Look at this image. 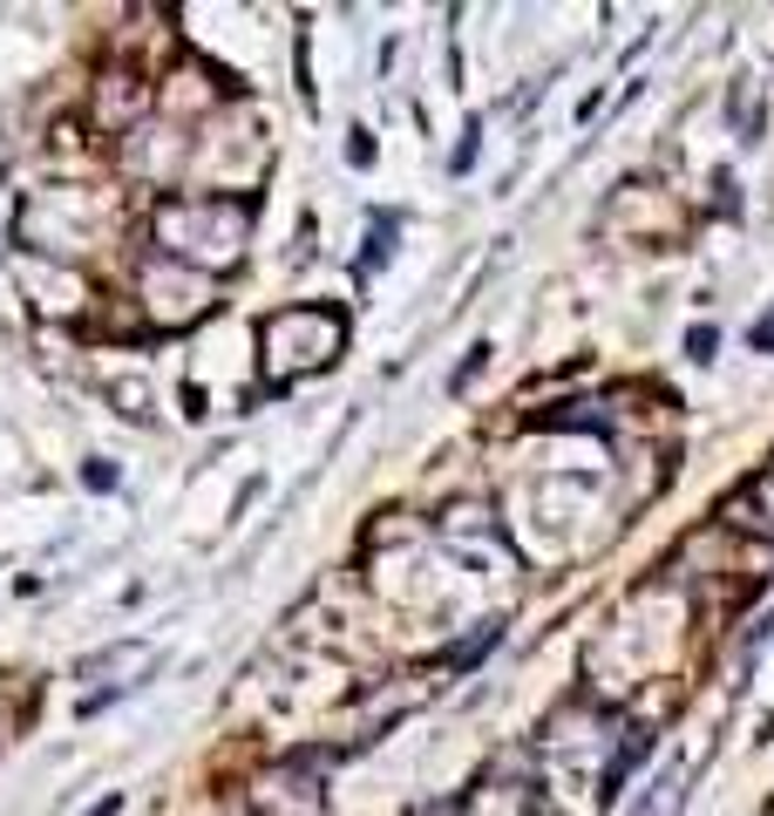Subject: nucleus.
<instances>
[{
  "label": "nucleus",
  "instance_id": "nucleus-1",
  "mask_svg": "<svg viewBox=\"0 0 774 816\" xmlns=\"http://www.w3.org/2000/svg\"><path fill=\"white\" fill-rule=\"evenodd\" d=\"M680 803H686V769H680V762H666V769L638 789V803L625 816H680Z\"/></svg>",
  "mask_w": 774,
  "mask_h": 816
},
{
  "label": "nucleus",
  "instance_id": "nucleus-2",
  "mask_svg": "<svg viewBox=\"0 0 774 816\" xmlns=\"http://www.w3.org/2000/svg\"><path fill=\"white\" fill-rule=\"evenodd\" d=\"M645 755H653V735H645V728H632V735H625V742H618V755L605 762V789H598V796H605V803H618V789H625V782H632V769H638V762H645Z\"/></svg>",
  "mask_w": 774,
  "mask_h": 816
},
{
  "label": "nucleus",
  "instance_id": "nucleus-3",
  "mask_svg": "<svg viewBox=\"0 0 774 816\" xmlns=\"http://www.w3.org/2000/svg\"><path fill=\"white\" fill-rule=\"evenodd\" d=\"M476 157H482V116L462 123V143L449 150V177H469V170H476Z\"/></svg>",
  "mask_w": 774,
  "mask_h": 816
},
{
  "label": "nucleus",
  "instance_id": "nucleus-4",
  "mask_svg": "<svg viewBox=\"0 0 774 816\" xmlns=\"http://www.w3.org/2000/svg\"><path fill=\"white\" fill-rule=\"evenodd\" d=\"M489 368V341H476L469 347V361H455V374H449V395H462V388H469V381Z\"/></svg>",
  "mask_w": 774,
  "mask_h": 816
},
{
  "label": "nucleus",
  "instance_id": "nucleus-5",
  "mask_svg": "<svg viewBox=\"0 0 774 816\" xmlns=\"http://www.w3.org/2000/svg\"><path fill=\"white\" fill-rule=\"evenodd\" d=\"M713 327H693V334H686V354H693V361H713Z\"/></svg>",
  "mask_w": 774,
  "mask_h": 816
},
{
  "label": "nucleus",
  "instance_id": "nucleus-6",
  "mask_svg": "<svg viewBox=\"0 0 774 816\" xmlns=\"http://www.w3.org/2000/svg\"><path fill=\"white\" fill-rule=\"evenodd\" d=\"M347 164H374V143H367V130H353V137H347Z\"/></svg>",
  "mask_w": 774,
  "mask_h": 816
},
{
  "label": "nucleus",
  "instance_id": "nucleus-7",
  "mask_svg": "<svg viewBox=\"0 0 774 816\" xmlns=\"http://www.w3.org/2000/svg\"><path fill=\"white\" fill-rule=\"evenodd\" d=\"M754 347H767V354H774V314H761V320H754Z\"/></svg>",
  "mask_w": 774,
  "mask_h": 816
}]
</instances>
